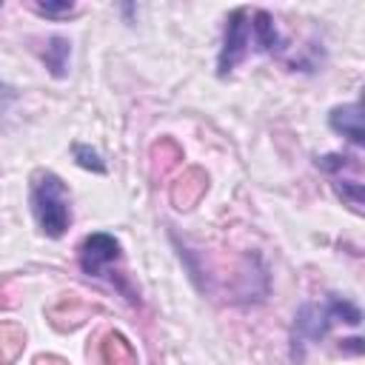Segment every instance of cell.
<instances>
[{
  "mask_svg": "<svg viewBox=\"0 0 365 365\" xmlns=\"http://www.w3.org/2000/svg\"><path fill=\"white\" fill-rule=\"evenodd\" d=\"M362 311L359 305H354L348 297H336L328 294L319 302H302L294 314V325H291V356L302 359L305 345L322 339L336 322H348V325H359Z\"/></svg>",
  "mask_w": 365,
  "mask_h": 365,
  "instance_id": "1",
  "label": "cell"
},
{
  "mask_svg": "<svg viewBox=\"0 0 365 365\" xmlns=\"http://www.w3.org/2000/svg\"><path fill=\"white\" fill-rule=\"evenodd\" d=\"M31 211L37 220V228L57 240L71 225V200L66 182L54 171H40L31 182Z\"/></svg>",
  "mask_w": 365,
  "mask_h": 365,
  "instance_id": "2",
  "label": "cell"
},
{
  "mask_svg": "<svg viewBox=\"0 0 365 365\" xmlns=\"http://www.w3.org/2000/svg\"><path fill=\"white\" fill-rule=\"evenodd\" d=\"M120 257H123V248H120V240H117L114 234L94 231V234H88V237L80 242V268H83V274L97 277V279L108 277V279L117 285V291L125 294L128 302H137L134 288H131L125 279H120V277L114 274V265L120 262Z\"/></svg>",
  "mask_w": 365,
  "mask_h": 365,
  "instance_id": "3",
  "label": "cell"
},
{
  "mask_svg": "<svg viewBox=\"0 0 365 365\" xmlns=\"http://www.w3.org/2000/svg\"><path fill=\"white\" fill-rule=\"evenodd\" d=\"M322 174H328L336 197L348 202L356 214H362V160L354 154H322L314 160Z\"/></svg>",
  "mask_w": 365,
  "mask_h": 365,
  "instance_id": "4",
  "label": "cell"
},
{
  "mask_svg": "<svg viewBox=\"0 0 365 365\" xmlns=\"http://www.w3.org/2000/svg\"><path fill=\"white\" fill-rule=\"evenodd\" d=\"M251 51V9L240 6L225 17V34H222V48L217 57V74L225 77L231 74Z\"/></svg>",
  "mask_w": 365,
  "mask_h": 365,
  "instance_id": "5",
  "label": "cell"
},
{
  "mask_svg": "<svg viewBox=\"0 0 365 365\" xmlns=\"http://www.w3.org/2000/svg\"><path fill=\"white\" fill-rule=\"evenodd\" d=\"M328 125H331V131L342 134L348 143H354V145H365V131H362V108H359V103L334 106V108L328 111Z\"/></svg>",
  "mask_w": 365,
  "mask_h": 365,
  "instance_id": "6",
  "label": "cell"
},
{
  "mask_svg": "<svg viewBox=\"0 0 365 365\" xmlns=\"http://www.w3.org/2000/svg\"><path fill=\"white\" fill-rule=\"evenodd\" d=\"M100 362L103 365H137V356H134V348L128 345V339L123 334L111 331L100 342Z\"/></svg>",
  "mask_w": 365,
  "mask_h": 365,
  "instance_id": "7",
  "label": "cell"
},
{
  "mask_svg": "<svg viewBox=\"0 0 365 365\" xmlns=\"http://www.w3.org/2000/svg\"><path fill=\"white\" fill-rule=\"evenodd\" d=\"M68 57H71V43L66 37H48L46 40V51H43V63L54 77H66L68 68Z\"/></svg>",
  "mask_w": 365,
  "mask_h": 365,
  "instance_id": "8",
  "label": "cell"
},
{
  "mask_svg": "<svg viewBox=\"0 0 365 365\" xmlns=\"http://www.w3.org/2000/svg\"><path fill=\"white\" fill-rule=\"evenodd\" d=\"M71 151H74V160H77L80 168L94 171V174H106V163H103V157H100L94 148H88L86 143H74Z\"/></svg>",
  "mask_w": 365,
  "mask_h": 365,
  "instance_id": "9",
  "label": "cell"
},
{
  "mask_svg": "<svg viewBox=\"0 0 365 365\" xmlns=\"http://www.w3.org/2000/svg\"><path fill=\"white\" fill-rule=\"evenodd\" d=\"M31 9L43 17H63V14L74 11V3H68V0H63V3H34Z\"/></svg>",
  "mask_w": 365,
  "mask_h": 365,
  "instance_id": "10",
  "label": "cell"
},
{
  "mask_svg": "<svg viewBox=\"0 0 365 365\" xmlns=\"http://www.w3.org/2000/svg\"><path fill=\"white\" fill-rule=\"evenodd\" d=\"M34 365H66L63 359H54V356H40Z\"/></svg>",
  "mask_w": 365,
  "mask_h": 365,
  "instance_id": "11",
  "label": "cell"
}]
</instances>
